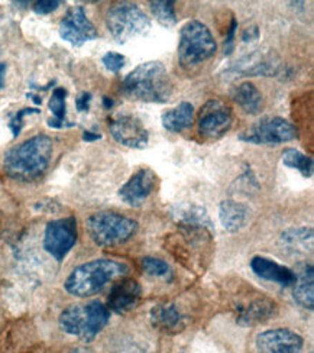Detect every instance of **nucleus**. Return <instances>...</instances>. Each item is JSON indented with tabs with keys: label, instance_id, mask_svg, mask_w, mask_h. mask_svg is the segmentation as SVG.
Returning <instances> with one entry per match:
<instances>
[{
	"label": "nucleus",
	"instance_id": "nucleus-1",
	"mask_svg": "<svg viewBox=\"0 0 314 353\" xmlns=\"http://www.w3.org/2000/svg\"><path fill=\"white\" fill-rule=\"evenodd\" d=\"M52 158V141L37 135L10 148L3 159L5 172L13 180L35 181L47 172Z\"/></svg>",
	"mask_w": 314,
	"mask_h": 353
},
{
	"label": "nucleus",
	"instance_id": "nucleus-2",
	"mask_svg": "<svg viewBox=\"0 0 314 353\" xmlns=\"http://www.w3.org/2000/svg\"><path fill=\"white\" fill-rule=\"evenodd\" d=\"M125 262L97 258L77 265L66 278L64 290L71 297L88 299L99 294L108 284L129 274Z\"/></svg>",
	"mask_w": 314,
	"mask_h": 353
},
{
	"label": "nucleus",
	"instance_id": "nucleus-3",
	"mask_svg": "<svg viewBox=\"0 0 314 353\" xmlns=\"http://www.w3.org/2000/svg\"><path fill=\"white\" fill-rule=\"evenodd\" d=\"M110 310L106 304L92 300L84 304H70L58 316V326L66 334L90 345L106 329Z\"/></svg>",
	"mask_w": 314,
	"mask_h": 353
},
{
	"label": "nucleus",
	"instance_id": "nucleus-4",
	"mask_svg": "<svg viewBox=\"0 0 314 353\" xmlns=\"http://www.w3.org/2000/svg\"><path fill=\"white\" fill-rule=\"evenodd\" d=\"M122 90L132 100L167 103L173 94V84L164 64L148 61L129 72L124 80Z\"/></svg>",
	"mask_w": 314,
	"mask_h": 353
},
{
	"label": "nucleus",
	"instance_id": "nucleus-5",
	"mask_svg": "<svg viewBox=\"0 0 314 353\" xmlns=\"http://www.w3.org/2000/svg\"><path fill=\"white\" fill-rule=\"evenodd\" d=\"M138 222L116 212H97L86 219L88 238L97 246L113 248L129 242L138 232Z\"/></svg>",
	"mask_w": 314,
	"mask_h": 353
},
{
	"label": "nucleus",
	"instance_id": "nucleus-6",
	"mask_svg": "<svg viewBox=\"0 0 314 353\" xmlns=\"http://www.w3.org/2000/svg\"><path fill=\"white\" fill-rule=\"evenodd\" d=\"M216 50L215 37L203 22L188 21L179 29L178 61L184 68L196 67L210 60Z\"/></svg>",
	"mask_w": 314,
	"mask_h": 353
},
{
	"label": "nucleus",
	"instance_id": "nucleus-7",
	"mask_svg": "<svg viewBox=\"0 0 314 353\" xmlns=\"http://www.w3.org/2000/svg\"><path fill=\"white\" fill-rule=\"evenodd\" d=\"M106 26L116 42L126 43L133 38L148 34L151 21L138 5L122 2L109 9Z\"/></svg>",
	"mask_w": 314,
	"mask_h": 353
},
{
	"label": "nucleus",
	"instance_id": "nucleus-8",
	"mask_svg": "<svg viewBox=\"0 0 314 353\" xmlns=\"http://www.w3.org/2000/svg\"><path fill=\"white\" fill-rule=\"evenodd\" d=\"M298 137L297 128L284 117H262L257 123L239 134V141L252 145H279L291 142Z\"/></svg>",
	"mask_w": 314,
	"mask_h": 353
},
{
	"label": "nucleus",
	"instance_id": "nucleus-9",
	"mask_svg": "<svg viewBox=\"0 0 314 353\" xmlns=\"http://www.w3.org/2000/svg\"><path fill=\"white\" fill-rule=\"evenodd\" d=\"M79 241V226L74 216L51 220L43 230L42 246L57 262H63Z\"/></svg>",
	"mask_w": 314,
	"mask_h": 353
},
{
	"label": "nucleus",
	"instance_id": "nucleus-10",
	"mask_svg": "<svg viewBox=\"0 0 314 353\" xmlns=\"http://www.w3.org/2000/svg\"><path fill=\"white\" fill-rule=\"evenodd\" d=\"M281 61L274 51L257 50L233 63L224 74L232 77H274L279 74Z\"/></svg>",
	"mask_w": 314,
	"mask_h": 353
},
{
	"label": "nucleus",
	"instance_id": "nucleus-11",
	"mask_svg": "<svg viewBox=\"0 0 314 353\" xmlns=\"http://www.w3.org/2000/svg\"><path fill=\"white\" fill-rule=\"evenodd\" d=\"M233 125L230 108L222 100H208L200 110L199 132L206 139L216 141L224 137Z\"/></svg>",
	"mask_w": 314,
	"mask_h": 353
},
{
	"label": "nucleus",
	"instance_id": "nucleus-12",
	"mask_svg": "<svg viewBox=\"0 0 314 353\" xmlns=\"http://www.w3.org/2000/svg\"><path fill=\"white\" fill-rule=\"evenodd\" d=\"M59 37L70 42L71 46L80 47L83 43L99 37L93 22L87 18L86 10L81 6L70 9L59 22Z\"/></svg>",
	"mask_w": 314,
	"mask_h": 353
},
{
	"label": "nucleus",
	"instance_id": "nucleus-13",
	"mask_svg": "<svg viewBox=\"0 0 314 353\" xmlns=\"http://www.w3.org/2000/svg\"><path fill=\"white\" fill-rule=\"evenodd\" d=\"M109 130L113 139L128 148L142 150L148 145L149 134L142 121L137 116L121 114L109 122Z\"/></svg>",
	"mask_w": 314,
	"mask_h": 353
},
{
	"label": "nucleus",
	"instance_id": "nucleus-14",
	"mask_svg": "<svg viewBox=\"0 0 314 353\" xmlns=\"http://www.w3.org/2000/svg\"><path fill=\"white\" fill-rule=\"evenodd\" d=\"M258 353H302L303 337L290 329H273L257 336Z\"/></svg>",
	"mask_w": 314,
	"mask_h": 353
},
{
	"label": "nucleus",
	"instance_id": "nucleus-15",
	"mask_svg": "<svg viewBox=\"0 0 314 353\" xmlns=\"http://www.w3.org/2000/svg\"><path fill=\"white\" fill-rule=\"evenodd\" d=\"M157 181L158 176L151 168H141L121 187L119 197L132 208H139L153 194V191L157 187Z\"/></svg>",
	"mask_w": 314,
	"mask_h": 353
},
{
	"label": "nucleus",
	"instance_id": "nucleus-16",
	"mask_svg": "<svg viewBox=\"0 0 314 353\" xmlns=\"http://www.w3.org/2000/svg\"><path fill=\"white\" fill-rule=\"evenodd\" d=\"M142 288L137 279L124 278L116 281L108 299V308L116 314H126L138 305Z\"/></svg>",
	"mask_w": 314,
	"mask_h": 353
},
{
	"label": "nucleus",
	"instance_id": "nucleus-17",
	"mask_svg": "<svg viewBox=\"0 0 314 353\" xmlns=\"http://www.w3.org/2000/svg\"><path fill=\"white\" fill-rule=\"evenodd\" d=\"M278 312L279 307L274 300L261 297L251 301L246 307H244L241 313L237 314L236 321L237 325H241L244 327H253L273 320L274 317L278 316Z\"/></svg>",
	"mask_w": 314,
	"mask_h": 353
},
{
	"label": "nucleus",
	"instance_id": "nucleus-18",
	"mask_svg": "<svg viewBox=\"0 0 314 353\" xmlns=\"http://www.w3.org/2000/svg\"><path fill=\"white\" fill-rule=\"evenodd\" d=\"M251 270L265 281L275 283L281 287H291L295 283L293 270L265 256H253L251 259Z\"/></svg>",
	"mask_w": 314,
	"mask_h": 353
},
{
	"label": "nucleus",
	"instance_id": "nucleus-19",
	"mask_svg": "<svg viewBox=\"0 0 314 353\" xmlns=\"http://www.w3.org/2000/svg\"><path fill=\"white\" fill-rule=\"evenodd\" d=\"M295 274V283L293 288V297L295 303L313 310L314 307V274L311 263H298L297 268L293 270Z\"/></svg>",
	"mask_w": 314,
	"mask_h": 353
},
{
	"label": "nucleus",
	"instance_id": "nucleus-20",
	"mask_svg": "<svg viewBox=\"0 0 314 353\" xmlns=\"http://www.w3.org/2000/svg\"><path fill=\"white\" fill-rule=\"evenodd\" d=\"M251 217V209L245 203L223 200L219 205V219L222 226L230 233L242 230Z\"/></svg>",
	"mask_w": 314,
	"mask_h": 353
},
{
	"label": "nucleus",
	"instance_id": "nucleus-21",
	"mask_svg": "<svg viewBox=\"0 0 314 353\" xmlns=\"http://www.w3.org/2000/svg\"><path fill=\"white\" fill-rule=\"evenodd\" d=\"M151 323L155 329L161 332H178L186 325V317L179 313L175 304L164 303L151 308Z\"/></svg>",
	"mask_w": 314,
	"mask_h": 353
},
{
	"label": "nucleus",
	"instance_id": "nucleus-22",
	"mask_svg": "<svg viewBox=\"0 0 314 353\" xmlns=\"http://www.w3.org/2000/svg\"><path fill=\"white\" fill-rule=\"evenodd\" d=\"M194 122V108L188 101H181L173 109H168L162 113L161 123L164 129L171 134H179L188 129Z\"/></svg>",
	"mask_w": 314,
	"mask_h": 353
},
{
	"label": "nucleus",
	"instance_id": "nucleus-23",
	"mask_svg": "<svg viewBox=\"0 0 314 353\" xmlns=\"http://www.w3.org/2000/svg\"><path fill=\"white\" fill-rule=\"evenodd\" d=\"M236 105L248 114H258L264 108V96L253 83L239 84L233 92Z\"/></svg>",
	"mask_w": 314,
	"mask_h": 353
},
{
	"label": "nucleus",
	"instance_id": "nucleus-24",
	"mask_svg": "<svg viewBox=\"0 0 314 353\" xmlns=\"http://www.w3.org/2000/svg\"><path fill=\"white\" fill-rule=\"evenodd\" d=\"M281 243L286 251L294 254L311 252L313 249V229L311 228H293L281 234Z\"/></svg>",
	"mask_w": 314,
	"mask_h": 353
},
{
	"label": "nucleus",
	"instance_id": "nucleus-25",
	"mask_svg": "<svg viewBox=\"0 0 314 353\" xmlns=\"http://www.w3.org/2000/svg\"><path fill=\"white\" fill-rule=\"evenodd\" d=\"M48 109L52 113L51 119H48V126L54 129H61L64 126H72L67 123V90L64 87H57L52 92V96L48 101Z\"/></svg>",
	"mask_w": 314,
	"mask_h": 353
},
{
	"label": "nucleus",
	"instance_id": "nucleus-26",
	"mask_svg": "<svg viewBox=\"0 0 314 353\" xmlns=\"http://www.w3.org/2000/svg\"><path fill=\"white\" fill-rule=\"evenodd\" d=\"M281 159H282V164L287 168L297 170L303 176H306V179H310L313 175V167H314L313 158L307 157L306 154L297 151L294 148H287L284 150Z\"/></svg>",
	"mask_w": 314,
	"mask_h": 353
},
{
	"label": "nucleus",
	"instance_id": "nucleus-27",
	"mask_svg": "<svg viewBox=\"0 0 314 353\" xmlns=\"http://www.w3.org/2000/svg\"><path fill=\"white\" fill-rule=\"evenodd\" d=\"M175 216L187 226L212 228V222H210V219H208L206 210L197 204L181 205V208H178V210L175 212Z\"/></svg>",
	"mask_w": 314,
	"mask_h": 353
},
{
	"label": "nucleus",
	"instance_id": "nucleus-28",
	"mask_svg": "<svg viewBox=\"0 0 314 353\" xmlns=\"http://www.w3.org/2000/svg\"><path fill=\"white\" fill-rule=\"evenodd\" d=\"M154 18L166 28H171L177 23V13H175V2L173 0H157V2L149 3Z\"/></svg>",
	"mask_w": 314,
	"mask_h": 353
},
{
	"label": "nucleus",
	"instance_id": "nucleus-29",
	"mask_svg": "<svg viewBox=\"0 0 314 353\" xmlns=\"http://www.w3.org/2000/svg\"><path fill=\"white\" fill-rule=\"evenodd\" d=\"M141 263H142V270L151 276H167L170 274L168 263L159 258L145 256Z\"/></svg>",
	"mask_w": 314,
	"mask_h": 353
},
{
	"label": "nucleus",
	"instance_id": "nucleus-30",
	"mask_svg": "<svg viewBox=\"0 0 314 353\" xmlns=\"http://www.w3.org/2000/svg\"><path fill=\"white\" fill-rule=\"evenodd\" d=\"M110 353H149L142 345L130 339H119L110 347Z\"/></svg>",
	"mask_w": 314,
	"mask_h": 353
},
{
	"label": "nucleus",
	"instance_id": "nucleus-31",
	"mask_svg": "<svg viewBox=\"0 0 314 353\" xmlns=\"http://www.w3.org/2000/svg\"><path fill=\"white\" fill-rule=\"evenodd\" d=\"M101 63H103L104 67H106L108 71L115 72V74H117V72L125 67L126 58H125L122 54L110 51V52H106V54L103 55Z\"/></svg>",
	"mask_w": 314,
	"mask_h": 353
},
{
	"label": "nucleus",
	"instance_id": "nucleus-32",
	"mask_svg": "<svg viewBox=\"0 0 314 353\" xmlns=\"http://www.w3.org/2000/svg\"><path fill=\"white\" fill-rule=\"evenodd\" d=\"M39 112H41L39 109L23 108V109H21V110H18L17 113H14L12 119H10V122H9V128H10V130H12L13 138H17V137L21 134V130H22V128H23V119H25V116L34 114V113H39Z\"/></svg>",
	"mask_w": 314,
	"mask_h": 353
},
{
	"label": "nucleus",
	"instance_id": "nucleus-33",
	"mask_svg": "<svg viewBox=\"0 0 314 353\" xmlns=\"http://www.w3.org/2000/svg\"><path fill=\"white\" fill-rule=\"evenodd\" d=\"M236 29H237V21L236 18H232V23L229 26V31L226 34L223 42V52L224 55H230L235 50V37H236Z\"/></svg>",
	"mask_w": 314,
	"mask_h": 353
},
{
	"label": "nucleus",
	"instance_id": "nucleus-34",
	"mask_svg": "<svg viewBox=\"0 0 314 353\" xmlns=\"http://www.w3.org/2000/svg\"><path fill=\"white\" fill-rule=\"evenodd\" d=\"M61 5V2L58 0H39V2L34 3V12L38 14H48L57 10Z\"/></svg>",
	"mask_w": 314,
	"mask_h": 353
},
{
	"label": "nucleus",
	"instance_id": "nucleus-35",
	"mask_svg": "<svg viewBox=\"0 0 314 353\" xmlns=\"http://www.w3.org/2000/svg\"><path fill=\"white\" fill-rule=\"evenodd\" d=\"M92 99H93L92 93H88V92L80 93V94L77 96V99H76V108H77V110L81 112V113H83V112H88L90 103H92Z\"/></svg>",
	"mask_w": 314,
	"mask_h": 353
},
{
	"label": "nucleus",
	"instance_id": "nucleus-36",
	"mask_svg": "<svg viewBox=\"0 0 314 353\" xmlns=\"http://www.w3.org/2000/svg\"><path fill=\"white\" fill-rule=\"evenodd\" d=\"M259 28L257 25H252V26H248L245 31L242 32V41L244 42H253V41H258L259 39Z\"/></svg>",
	"mask_w": 314,
	"mask_h": 353
},
{
	"label": "nucleus",
	"instance_id": "nucleus-37",
	"mask_svg": "<svg viewBox=\"0 0 314 353\" xmlns=\"http://www.w3.org/2000/svg\"><path fill=\"white\" fill-rule=\"evenodd\" d=\"M66 353H95L93 349H90L88 345H80V346H72Z\"/></svg>",
	"mask_w": 314,
	"mask_h": 353
},
{
	"label": "nucleus",
	"instance_id": "nucleus-38",
	"mask_svg": "<svg viewBox=\"0 0 314 353\" xmlns=\"http://www.w3.org/2000/svg\"><path fill=\"white\" fill-rule=\"evenodd\" d=\"M99 139H101L100 134H95V132H90V130L83 132V141H86V142H95Z\"/></svg>",
	"mask_w": 314,
	"mask_h": 353
},
{
	"label": "nucleus",
	"instance_id": "nucleus-39",
	"mask_svg": "<svg viewBox=\"0 0 314 353\" xmlns=\"http://www.w3.org/2000/svg\"><path fill=\"white\" fill-rule=\"evenodd\" d=\"M6 70H8V65H6V63H0V90H2V88L5 87Z\"/></svg>",
	"mask_w": 314,
	"mask_h": 353
},
{
	"label": "nucleus",
	"instance_id": "nucleus-40",
	"mask_svg": "<svg viewBox=\"0 0 314 353\" xmlns=\"http://www.w3.org/2000/svg\"><path fill=\"white\" fill-rule=\"evenodd\" d=\"M113 105H115L113 99H110V97H106V96L103 97V106H104V108H106V109H112V108H113Z\"/></svg>",
	"mask_w": 314,
	"mask_h": 353
},
{
	"label": "nucleus",
	"instance_id": "nucleus-41",
	"mask_svg": "<svg viewBox=\"0 0 314 353\" xmlns=\"http://www.w3.org/2000/svg\"><path fill=\"white\" fill-rule=\"evenodd\" d=\"M28 97H32V100L37 103V105H41V103H42V99H39L38 96H34V94H28Z\"/></svg>",
	"mask_w": 314,
	"mask_h": 353
}]
</instances>
